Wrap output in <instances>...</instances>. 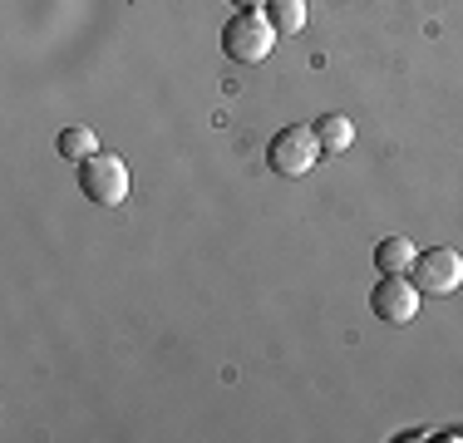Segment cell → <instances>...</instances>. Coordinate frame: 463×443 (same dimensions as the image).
<instances>
[{
  "instance_id": "cell-2",
  "label": "cell",
  "mask_w": 463,
  "mask_h": 443,
  "mask_svg": "<svg viewBox=\"0 0 463 443\" xmlns=\"http://www.w3.org/2000/svg\"><path fill=\"white\" fill-rule=\"evenodd\" d=\"M321 158H326L321 138H316V128H306V124L281 128L277 138L267 143V163H271V173H281V177H306Z\"/></svg>"
},
{
  "instance_id": "cell-8",
  "label": "cell",
  "mask_w": 463,
  "mask_h": 443,
  "mask_svg": "<svg viewBox=\"0 0 463 443\" xmlns=\"http://www.w3.org/2000/svg\"><path fill=\"white\" fill-rule=\"evenodd\" d=\"M267 20H271V30H277L281 40L286 35H301V30H306V0H271Z\"/></svg>"
},
{
  "instance_id": "cell-5",
  "label": "cell",
  "mask_w": 463,
  "mask_h": 443,
  "mask_svg": "<svg viewBox=\"0 0 463 443\" xmlns=\"http://www.w3.org/2000/svg\"><path fill=\"white\" fill-rule=\"evenodd\" d=\"M419 286L410 281V276H380V286L370 291V306L380 320H390V325H410V320L419 316Z\"/></svg>"
},
{
  "instance_id": "cell-1",
  "label": "cell",
  "mask_w": 463,
  "mask_h": 443,
  "mask_svg": "<svg viewBox=\"0 0 463 443\" xmlns=\"http://www.w3.org/2000/svg\"><path fill=\"white\" fill-rule=\"evenodd\" d=\"M277 30H271V20L261 15V10H237V15L227 20L222 30V50L232 54L237 64H261L271 50H277Z\"/></svg>"
},
{
  "instance_id": "cell-10",
  "label": "cell",
  "mask_w": 463,
  "mask_h": 443,
  "mask_svg": "<svg viewBox=\"0 0 463 443\" xmlns=\"http://www.w3.org/2000/svg\"><path fill=\"white\" fill-rule=\"evenodd\" d=\"M232 5H237V10H267L271 0H232Z\"/></svg>"
},
{
  "instance_id": "cell-3",
  "label": "cell",
  "mask_w": 463,
  "mask_h": 443,
  "mask_svg": "<svg viewBox=\"0 0 463 443\" xmlns=\"http://www.w3.org/2000/svg\"><path fill=\"white\" fill-rule=\"evenodd\" d=\"M80 193L99 207H118L128 197V163L118 153H94L80 163Z\"/></svg>"
},
{
  "instance_id": "cell-7",
  "label": "cell",
  "mask_w": 463,
  "mask_h": 443,
  "mask_svg": "<svg viewBox=\"0 0 463 443\" xmlns=\"http://www.w3.org/2000/svg\"><path fill=\"white\" fill-rule=\"evenodd\" d=\"M316 138H321L326 158H340V153L355 143V124H350L345 114H326V118H316Z\"/></svg>"
},
{
  "instance_id": "cell-4",
  "label": "cell",
  "mask_w": 463,
  "mask_h": 443,
  "mask_svg": "<svg viewBox=\"0 0 463 443\" xmlns=\"http://www.w3.org/2000/svg\"><path fill=\"white\" fill-rule=\"evenodd\" d=\"M410 276L424 296H454L463 286V257L454 247H429V251H419Z\"/></svg>"
},
{
  "instance_id": "cell-6",
  "label": "cell",
  "mask_w": 463,
  "mask_h": 443,
  "mask_svg": "<svg viewBox=\"0 0 463 443\" xmlns=\"http://www.w3.org/2000/svg\"><path fill=\"white\" fill-rule=\"evenodd\" d=\"M419 261V247L410 237H384L380 247H374V266H380V276H410Z\"/></svg>"
},
{
  "instance_id": "cell-9",
  "label": "cell",
  "mask_w": 463,
  "mask_h": 443,
  "mask_svg": "<svg viewBox=\"0 0 463 443\" xmlns=\"http://www.w3.org/2000/svg\"><path fill=\"white\" fill-rule=\"evenodd\" d=\"M54 148H60V158L84 163V158H94V153H99V138H94V128L74 124V128H64L60 138H54Z\"/></svg>"
}]
</instances>
